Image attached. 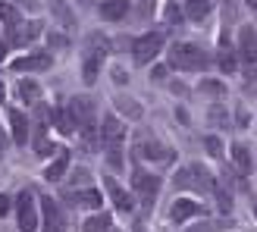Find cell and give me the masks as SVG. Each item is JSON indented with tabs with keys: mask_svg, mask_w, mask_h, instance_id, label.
Returning a JSON list of instances; mask_svg holds the SVG:
<instances>
[{
	"mask_svg": "<svg viewBox=\"0 0 257 232\" xmlns=\"http://www.w3.org/2000/svg\"><path fill=\"white\" fill-rule=\"evenodd\" d=\"M116 107H122V113L125 116H135V120L141 116V104H138V100H132V97H125V94L116 97Z\"/></svg>",
	"mask_w": 257,
	"mask_h": 232,
	"instance_id": "obj_26",
	"label": "cell"
},
{
	"mask_svg": "<svg viewBox=\"0 0 257 232\" xmlns=\"http://www.w3.org/2000/svg\"><path fill=\"white\" fill-rule=\"evenodd\" d=\"M232 163H235L238 173H248V170H251V151H248L245 145H235V148H232Z\"/></svg>",
	"mask_w": 257,
	"mask_h": 232,
	"instance_id": "obj_25",
	"label": "cell"
},
{
	"mask_svg": "<svg viewBox=\"0 0 257 232\" xmlns=\"http://www.w3.org/2000/svg\"><path fill=\"white\" fill-rule=\"evenodd\" d=\"M166 19H170V22H179V19H182V13H179V7H176V4L166 7Z\"/></svg>",
	"mask_w": 257,
	"mask_h": 232,
	"instance_id": "obj_34",
	"label": "cell"
},
{
	"mask_svg": "<svg viewBox=\"0 0 257 232\" xmlns=\"http://www.w3.org/2000/svg\"><path fill=\"white\" fill-rule=\"evenodd\" d=\"M4 97H7V91H4V82H0V104H4Z\"/></svg>",
	"mask_w": 257,
	"mask_h": 232,
	"instance_id": "obj_40",
	"label": "cell"
},
{
	"mask_svg": "<svg viewBox=\"0 0 257 232\" xmlns=\"http://www.w3.org/2000/svg\"><path fill=\"white\" fill-rule=\"evenodd\" d=\"M54 66V57L47 54V50H41V54H25L19 60H13V69L16 72H44Z\"/></svg>",
	"mask_w": 257,
	"mask_h": 232,
	"instance_id": "obj_9",
	"label": "cell"
},
{
	"mask_svg": "<svg viewBox=\"0 0 257 232\" xmlns=\"http://www.w3.org/2000/svg\"><path fill=\"white\" fill-rule=\"evenodd\" d=\"M50 44H54V47H66V44H69V38H66V35H60V32H54V35H50Z\"/></svg>",
	"mask_w": 257,
	"mask_h": 232,
	"instance_id": "obj_33",
	"label": "cell"
},
{
	"mask_svg": "<svg viewBox=\"0 0 257 232\" xmlns=\"http://www.w3.org/2000/svg\"><path fill=\"white\" fill-rule=\"evenodd\" d=\"M207 120L213 123V126H226L229 120H226V113H223V107H213L210 113H207Z\"/></svg>",
	"mask_w": 257,
	"mask_h": 232,
	"instance_id": "obj_31",
	"label": "cell"
},
{
	"mask_svg": "<svg viewBox=\"0 0 257 232\" xmlns=\"http://www.w3.org/2000/svg\"><path fill=\"white\" fill-rule=\"evenodd\" d=\"M204 148H207V151L213 154V157H220V154H223V148H220V138H216V135H210L207 141H204Z\"/></svg>",
	"mask_w": 257,
	"mask_h": 232,
	"instance_id": "obj_32",
	"label": "cell"
},
{
	"mask_svg": "<svg viewBox=\"0 0 257 232\" xmlns=\"http://www.w3.org/2000/svg\"><path fill=\"white\" fill-rule=\"evenodd\" d=\"M238 66L248 79V91H254V85H257V32L251 25H245L238 32Z\"/></svg>",
	"mask_w": 257,
	"mask_h": 232,
	"instance_id": "obj_2",
	"label": "cell"
},
{
	"mask_svg": "<svg viewBox=\"0 0 257 232\" xmlns=\"http://www.w3.org/2000/svg\"><path fill=\"white\" fill-rule=\"evenodd\" d=\"M0 19H4L7 25H16L22 16H19V10H16V7H10V4H4V0H0Z\"/></svg>",
	"mask_w": 257,
	"mask_h": 232,
	"instance_id": "obj_28",
	"label": "cell"
},
{
	"mask_svg": "<svg viewBox=\"0 0 257 232\" xmlns=\"http://www.w3.org/2000/svg\"><path fill=\"white\" fill-rule=\"evenodd\" d=\"M201 91H204V94H216V97H220L226 88H223V82H210V79H207V82H201Z\"/></svg>",
	"mask_w": 257,
	"mask_h": 232,
	"instance_id": "obj_30",
	"label": "cell"
},
{
	"mask_svg": "<svg viewBox=\"0 0 257 232\" xmlns=\"http://www.w3.org/2000/svg\"><path fill=\"white\" fill-rule=\"evenodd\" d=\"M245 4H248V7H251V10H257V0H245Z\"/></svg>",
	"mask_w": 257,
	"mask_h": 232,
	"instance_id": "obj_41",
	"label": "cell"
},
{
	"mask_svg": "<svg viewBox=\"0 0 257 232\" xmlns=\"http://www.w3.org/2000/svg\"><path fill=\"white\" fill-rule=\"evenodd\" d=\"M69 113H72V120H75V126L79 129H85V126H91L94 123V100H88V97H72L69 100Z\"/></svg>",
	"mask_w": 257,
	"mask_h": 232,
	"instance_id": "obj_11",
	"label": "cell"
},
{
	"mask_svg": "<svg viewBox=\"0 0 257 232\" xmlns=\"http://www.w3.org/2000/svg\"><path fill=\"white\" fill-rule=\"evenodd\" d=\"M154 79H157V82H160V79H166V66H160V69H154Z\"/></svg>",
	"mask_w": 257,
	"mask_h": 232,
	"instance_id": "obj_37",
	"label": "cell"
},
{
	"mask_svg": "<svg viewBox=\"0 0 257 232\" xmlns=\"http://www.w3.org/2000/svg\"><path fill=\"white\" fill-rule=\"evenodd\" d=\"M41 216H44V232H66V220L54 198H41Z\"/></svg>",
	"mask_w": 257,
	"mask_h": 232,
	"instance_id": "obj_10",
	"label": "cell"
},
{
	"mask_svg": "<svg viewBox=\"0 0 257 232\" xmlns=\"http://www.w3.org/2000/svg\"><path fill=\"white\" fill-rule=\"evenodd\" d=\"M97 10H100V19H107V22H119V19L128 16L132 4H128V0H104V4H100Z\"/></svg>",
	"mask_w": 257,
	"mask_h": 232,
	"instance_id": "obj_15",
	"label": "cell"
},
{
	"mask_svg": "<svg viewBox=\"0 0 257 232\" xmlns=\"http://www.w3.org/2000/svg\"><path fill=\"white\" fill-rule=\"evenodd\" d=\"M66 201L69 204H82V207H100V195L97 191H91V188H85V191H72V195H66Z\"/></svg>",
	"mask_w": 257,
	"mask_h": 232,
	"instance_id": "obj_21",
	"label": "cell"
},
{
	"mask_svg": "<svg viewBox=\"0 0 257 232\" xmlns=\"http://www.w3.org/2000/svg\"><path fill=\"white\" fill-rule=\"evenodd\" d=\"M16 220L22 232H35L38 229V207H35V195L32 191H22L16 198Z\"/></svg>",
	"mask_w": 257,
	"mask_h": 232,
	"instance_id": "obj_6",
	"label": "cell"
},
{
	"mask_svg": "<svg viewBox=\"0 0 257 232\" xmlns=\"http://www.w3.org/2000/svg\"><path fill=\"white\" fill-rule=\"evenodd\" d=\"M66 170H69V151H60V157L44 170V179H47V182H60Z\"/></svg>",
	"mask_w": 257,
	"mask_h": 232,
	"instance_id": "obj_19",
	"label": "cell"
},
{
	"mask_svg": "<svg viewBox=\"0 0 257 232\" xmlns=\"http://www.w3.org/2000/svg\"><path fill=\"white\" fill-rule=\"evenodd\" d=\"M163 41H166V35H160V32L138 35L135 41H132V57H135L138 66H148V63H151V60L163 50Z\"/></svg>",
	"mask_w": 257,
	"mask_h": 232,
	"instance_id": "obj_5",
	"label": "cell"
},
{
	"mask_svg": "<svg viewBox=\"0 0 257 232\" xmlns=\"http://www.w3.org/2000/svg\"><path fill=\"white\" fill-rule=\"evenodd\" d=\"M107 50H110V41L100 32H91L88 35V44H85V63H82V79L88 85H94L97 82V72H100V63H104L107 57Z\"/></svg>",
	"mask_w": 257,
	"mask_h": 232,
	"instance_id": "obj_3",
	"label": "cell"
},
{
	"mask_svg": "<svg viewBox=\"0 0 257 232\" xmlns=\"http://www.w3.org/2000/svg\"><path fill=\"white\" fill-rule=\"evenodd\" d=\"M7 210H10V198L0 195V216H7Z\"/></svg>",
	"mask_w": 257,
	"mask_h": 232,
	"instance_id": "obj_35",
	"label": "cell"
},
{
	"mask_svg": "<svg viewBox=\"0 0 257 232\" xmlns=\"http://www.w3.org/2000/svg\"><path fill=\"white\" fill-rule=\"evenodd\" d=\"M4 57H7V44H0V63H4Z\"/></svg>",
	"mask_w": 257,
	"mask_h": 232,
	"instance_id": "obj_39",
	"label": "cell"
},
{
	"mask_svg": "<svg viewBox=\"0 0 257 232\" xmlns=\"http://www.w3.org/2000/svg\"><path fill=\"white\" fill-rule=\"evenodd\" d=\"M204 213V207L198 201H176L173 204V210H170V216H173V223H185V220H191V216H201Z\"/></svg>",
	"mask_w": 257,
	"mask_h": 232,
	"instance_id": "obj_16",
	"label": "cell"
},
{
	"mask_svg": "<svg viewBox=\"0 0 257 232\" xmlns=\"http://www.w3.org/2000/svg\"><path fill=\"white\" fill-rule=\"evenodd\" d=\"M132 185L138 191V198L145 201V207H151L154 198H157V191H160V179L151 176V173H145V170H135L132 173Z\"/></svg>",
	"mask_w": 257,
	"mask_h": 232,
	"instance_id": "obj_7",
	"label": "cell"
},
{
	"mask_svg": "<svg viewBox=\"0 0 257 232\" xmlns=\"http://www.w3.org/2000/svg\"><path fill=\"white\" fill-rule=\"evenodd\" d=\"M170 66L182 69V72H204L210 66V54L201 50L198 44H173L170 47Z\"/></svg>",
	"mask_w": 257,
	"mask_h": 232,
	"instance_id": "obj_1",
	"label": "cell"
},
{
	"mask_svg": "<svg viewBox=\"0 0 257 232\" xmlns=\"http://www.w3.org/2000/svg\"><path fill=\"white\" fill-rule=\"evenodd\" d=\"M35 154H38V157H47V154H54V145L44 138L41 129H38V138H35Z\"/></svg>",
	"mask_w": 257,
	"mask_h": 232,
	"instance_id": "obj_29",
	"label": "cell"
},
{
	"mask_svg": "<svg viewBox=\"0 0 257 232\" xmlns=\"http://www.w3.org/2000/svg\"><path fill=\"white\" fill-rule=\"evenodd\" d=\"M122 138H125V126H122V120L110 113L107 120L100 123V141H104V145H122Z\"/></svg>",
	"mask_w": 257,
	"mask_h": 232,
	"instance_id": "obj_13",
	"label": "cell"
},
{
	"mask_svg": "<svg viewBox=\"0 0 257 232\" xmlns=\"http://www.w3.org/2000/svg\"><path fill=\"white\" fill-rule=\"evenodd\" d=\"M10 129L16 145H29V120H25L22 110H10Z\"/></svg>",
	"mask_w": 257,
	"mask_h": 232,
	"instance_id": "obj_17",
	"label": "cell"
},
{
	"mask_svg": "<svg viewBox=\"0 0 257 232\" xmlns=\"http://www.w3.org/2000/svg\"><path fill=\"white\" fill-rule=\"evenodd\" d=\"M254 216H257V204H254Z\"/></svg>",
	"mask_w": 257,
	"mask_h": 232,
	"instance_id": "obj_42",
	"label": "cell"
},
{
	"mask_svg": "<svg viewBox=\"0 0 257 232\" xmlns=\"http://www.w3.org/2000/svg\"><path fill=\"white\" fill-rule=\"evenodd\" d=\"M104 185H107V195H110V201L116 204V210H119V213H132V198H128L125 191H122V185L116 182V179H113V176H107V179H104Z\"/></svg>",
	"mask_w": 257,
	"mask_h": 232,
	"instance_id": "obj_14",
	"label": "cell"
},
{
	"mask_svg": "<svg viewBox=\"0 0 257 232\" xmlns=\"http://www.w3.org/2000/svg\"><path fill=\"white\" fill-rule=\"evenodd\" d=\"M135 232H145V229H141V226H138V229H135Z\"/></svg>",
	"mask_w": 257,
	"mask_h": 232,
	"instance_id": "obj_43",
	"label": "cell"
},
{
	"mask_svg": "<svg viewBox=\"0 0 257 232\" xmlns=\"http://www.w3.org/2000/svg\"><path fill=\"white\" fill-rule=\"evenodd\" d=\"M50 123H54L63 135H69V132H75V129H79V126H75V120H72V113H69V110H63V107L50 110Z\"/></svg>",
	"mask_w": 257,
	"mask_h": 232,
	"instance_id": "obj_20",
	"label": "cell"
},
{
	"mask_svg": "<svg viewBox=\"0 0 257 232\" xmlns=\"http://www.w3.org/2000/svg\"><path fill=\"white\" fill-rule=\"evenodd\" d=\"M135 157H145V160H154V163H170L176 154H173V148H166V145H160V141L148 138L145 145H135Z\"/></svg>",
	"mask_w": 257,
	"mask_h": 232,
	"instance_id": "obj_8",
	"label": "cell"
},
{
	"mask_svg": "<svg viewBox=\"0 0 257 232\" xmlns=\"http://www.w3.org/2000/svg\"><path fill=\"white\" fill-rule=\"evenodd\" d=\"M238 50H232V44L223 38V44H220V54H216V63H220V69L223 72H235L238 69Z\"/></svg>",
	"mask_w": 257,
	"mask_h": 232,
	"instance_id": "obj_18",
	"label": "cell"
},
{
	"mask_svg": "<svg viewBox=\"0 0 257 232\" xmlns=\"http://www.w3.org/2000/svg\"><path fill=\"white\" fill-rule=\"evenodd\" d=\"M4 148H7V135H4V129H0V154H4Z\"/></svg>",
	"mask_w": 257,
	"mask_h": 232,
	"instance_id": "obj_38",
	"label": "cell"
},
{
	"mask_svg": "<svg viewBox=\"0 0 257 232\" xmlns=\"http://www.w3.org/2000/svg\"><path fill=\"white\" fill-rule=\"evenodd\" d=\"M173 185L176 188H191V191H213V185H216V179L204 170L201 163H191L188 170H179L176 173V179H173Z\"/></svg>",
	"mask_w": 257,
	"mask_h": 232,
	"instance_id": "obj_4",
	"label": "cell"
},
{
	"mask_svg": "<svg viewBox=\"0 0 257 232\" xmlns=\"http://www.w3.org/2000/svg\"><path fill=\"white\" fill-rule=\"evenodd\" d=\"M19 97L25 100V104H38V100H41V85H38L35 79H22L19 82Z\"/></svg>",
	"mask_w": 257,
	"mask_h": 232,
	"instance_id": "obj_23",
	"label": "cell"
},
{
	"mask_svg": "<svg viewBox=\"0 0 257 232\" xmlns=\"http://www.w3.org/2000/svg\"><path fill=\"white\" fill-rule=\"evenodd\" d=\"M207 13H210L207 0H188V4H185V16L191 22H204V19H207Z\"/></svg>",
	"mask_w": 257,
	"mask_h": 232,
	"instance_id": "obj_24",
	"label": "cell"
},
{
	"mask_svg": "<svg viewBox=\"0 0 257 232\" xmlns=\"http://www.w3.org/2000/svg\"><path fill=\"white\" fill-rule=\"evenodd\" d=\"M38 32H41V22H16V25H10V44L13 47H22V44H29L32 38H38Z\"/></svg>",
	"mask_w": 257,
	"mask_h": 232,
	"instance_id": "obj_12",
	"label": "cell"
},
{
	"mask_svg": "<svg viewBox=\"0 0 257 232\" xmlns=\"http://www.w3.org/2000/svg\"><path fill=\"white\" fill-rule=\"evenodd\" d=\"M107 163L113 166V170H122V145H107Z\"/></svg>",
	"mask_w": 257,
	"mask_h": 232,
	"instance_id": "obj_27",
	"label": "cell"
},
{
	"mask_svg": "<svg viewBox=\"0 0 257 232\" xmlns=\"http://www.w3.org/2000/svg\"><path fill=\"white\" fill-rule=\"evenodd\" d=\"M188 232H213V226H207V223H201V226H191Z\"/></svg>",
	"mask_w": 257,
	"mask_h": 232,
	"instance_id": "obj_36",
	"label": "cell"
},
{
	"mask_svg": "<svg viewBox=\"0 0 257 232\" xmlns=\"http://www.w3.org/2000/svg\"><path fill=\"white\" fill-rule=\"evenodd\" d=\"M110 226H113V216L110 213H94V216H88V220H85L82 232H110Z\"/></svg>",
	"mask_w": 257,
	"mask_h": 232,
	"instance_id": "obj_22",
	"label": "cell"
}]
</instances>
